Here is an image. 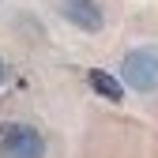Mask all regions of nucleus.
Returning a JSON list of instances; mask_svg holds the SVG:
<instances>
[{"label": "nucleus", "instance_id": "nucleus-1", "mask_svg": "<svg viewBox=\"0 0 158 158\" xmlns=\"http://www.w3.org/2000/svg\"><path fill=\"white\" fill-rule=\"evenodd\" d=\"M121 83L139 90V94H151L158 90V45H139L124 53L121 60Z\"/></svg>", "mask_w": 158, "mask_h": 158}, {"label": "nucleus", "instance_id": "nucleus-2", "mask_svg": "<svg viewBox=\"0 0 158 158\" xmlns=\"http://www.w3.org/2000/svg\"><path fill=\"white\" fill-rule=\"evenodd\" d=\"M0 158H45L42 132L23 121H4L0 124Z\"/></svg>", "mask_w": 158, "mask_h": 158}, {"label": "nucleus", "instance_id": "nucleus-3", "mask_svg": "<svg viewBox=\"0 0 158 158\" xmlns=\"http://www.w3.org/2000/svg\"><path fill=\"white\" fill-rule=\"evenodd\" d=\"M60 11H64V19L72 27L87 30V34L102 30V8H98V0H60Z\"/></svg>", "mask_w": 158, "mask_h": 158}, {"label": "nucleus", "instance_id": "nucleus-4", "mask_svg": "<svg viewBox=\"0 0 158 158\" xmlns=\"http://www.w3.org/2000/svg\"><path fill=\"white\" fill-rule=\"evenodd\" d=\"M87 83L98 98H106V102H124V83L117 75H109L106 68H90L87 72Z\"/></svg>", "mask_w": 158, "mask_h": 158}, {"label": "nucleus", "instance_id": "nucleus-5", "mask_svg": "<svg viewBox=\"0 0 158 158\" xmlns=\"http://www.w3.org/2000/svg\"><path fill=\"white\" fill-rule=\"evenodd\" d=\"M8 79V64H4V56H0V83Z\"/></svg>", "mask_w": 158, "mask_h": 158}]
</instances>
